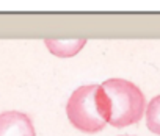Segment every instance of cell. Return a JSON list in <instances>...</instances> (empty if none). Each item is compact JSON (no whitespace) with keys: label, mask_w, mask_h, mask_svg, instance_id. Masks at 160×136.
Returning a JSON list of instances; mask_svg holds the SVG:
<instances>
[{"label":"cell","mask_w":160,"mask_h":136,"mask_svg":"<svg viewBox=\"0 0 160 136\" xmlns=\"http://www.w3.org/2000/svg\"><path fill=\"white\" fill-rule=\"evenodd\" d=\"M69 122L80 131L98 133L108 124V102L101 85L77 88L66 105Z\"/></svg>","instance_id":"6da1fadb"},{"label":"cell","mask_w":160,"mask_h":136,"mask_svg":"<svg viewBox=\"0 0 160 136\" xmlns=\"http://www.w3.org/2000/svg\"><path fill=\"white\" fill-rule=\"evenodd\" d=\"M101 88L107 96L108 124L112 127H129L143 117L146 99L137 85L124 78H110L105 80Z\"/></svg>","instance_id":"7a4b0ae2"},{"label":"cell","mask_w":160,"mask_h":136,"mask_svg":"<svg viewBox=\"0 0 160 136\" xmlns=\"http://www.w3.org/2000/svg\"><path fill=\"white\" fill-rule=\"evenodd\" d=\"M0 136H36L32 119L21 111L0 114Z\"/></svg>","instance_id":"3957f363"},{"label":"cell","mask_w":160,"mask_h":136,"mask_svg":"<svg viewBox=\"0 0 160 136\" xmlns=\"http://www.w3.org/2000/svg\"><path fill=\"white\" fill-rule=\"evenodd\" d=\"M46 47L60 58H69L77 55L87 44V39H46Z\"/></svg>","instance_id":"277c9868"},{"label":"cell","mask_w":160,"mask_h":136,"mask_svg":"<svg viewBox=\"0 0 160 136\" xmlns=\"http://www.w3.org/2000/svg\"><path fill=\"white\" fill-rule=\"evenodd\" d=\"M146 125L152 133L160 136V96L154 97L146 108Z\"/></svg>","instance_id":"5b68a950"},{"label":"cell","mask_w":160,"mask_h":136,"mask_svg":"<svg viewBox=\"0 0 160 136\" xmlns=\"http://www.w3.org/2000/svg\"><path fill=\"white\" fill-rule=\"evenodd\" d=\"M124 136H129V134H124Z\"/></svg>","instance_id":"8992f818"}]
</instances>
